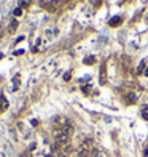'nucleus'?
<instances>
[{
	"label": "nucleus",
	"mask_w": 148,
	"mask_h": 157,
	"mask_svg": "<svg viewBox=\"0 0 148 157\" xmlns=\"http://www.w3.org/2000/svg\"><path fill=\"white\" fill-rule=\"evenodd\" d=\"M19 157H32V156H30V152L27 151V152H22V154H21Z\"/></svg>",
	"instance_id": "9b49d317"
},
{
	"label": "nucleus",
	"mask_w": 148,
	"mask_h": 157,
	"mask_svg": "<svg viewBox=\"0 0 148 157\" xmlns=\"http://www.w3.org/2000/svg\"><path fill=\"white\" fill-rule=\"evenodd\" d=\"M22 53H24L22 50H16V52H15V55H16V56H19V55H22Z\"/></svg>",
	"instance_id": "f8f14e48"
},
{
	"label": "nucleus",
	"mask_w": 148,
	"mask_h": 157,
	"mask_svg": "<svg viewBox=\"0 0 148 157\" xmlns=\"http://www.w3.org/2000/svg\"><path fill=\"white\" fill-rule=\"evenodd\" d=\"M143 74H145V76H148V66L145 67V71H143Z\"/></svg>",
	"instance_id": "4468645a"
},
{
	"label": "nucleus",
	"mask_w": 148,
	"mask_h": 157,
	"mask_svg": "<svg viewBox=\"0 0 148 157\" xmlns=\"http://www.w3.org/2000/svg\"><path fill=\"white\" fill-rule=\"evenodd\" d=\"M143 67H145V61H142L140 64H138V71H137V72L142 74V72H143Z\"/></svg>",
	"instance_id": "0eeeda50"
},
{
	"label": "nucleus",
	"mask_w": 148,
	"mask_h": 157,
	"mask_svg": "<svg viewBox=\"0 0 148 157\" xmlns=\"http://www.w3.org/2000/svg\"><path fill=\"white\" fill-rule=\"evenodd\" d=\"M64 80H70V72H66V74H64Z\"/></svg>",
	"instance_id": "9d476101"
},
{
	"label": "nucleus",
	"mask_w": 148,
	"mask_h": 157,
	"mask_svg": "<svg viewBox=\"0 0 148 157\" xmlns=\"http://www.w3.org/2000/svg\"><path fill=\"white\" fill-rule=\"evenodd\" d=\"M0 109H2V111L8 109V101H7L5 96H0Z\"/></svg>",
	"instance_id": "7ed1b4c3"
},
{
	"label": "nucleus",
	"mask_w": 148,
	"mask_h": 157,
	"mask_svg": "<svg viewBox=\"0 0 148 157\" xmlns=\"http://www.w3.org/2000/svg\"><path fill=\"white\" fill-rule=\"evenodd\" d=\"M96 154V147H94V143L92 140H86L85 143L81 144L80 151H78V156L80 157H91Z\"/></svg>",
	"instance_id": "f257e3e1"
},
{
	"label": "nucleus",
	"mask_w": 148,
	"mask_h": 157,
	"mask_svg": "<svg viewBox=\"0 0 148 157\" xmlns=\"http://www.w3.org/2000/svg\"><path fill=\"white\" fill-rule=\"evenodd\" d=\"M32 3V0H19V7L21 8H26V7H29Z\"/></svg>",
	"instance_id": "20e7f679"
},
{
	"label": "nucleus",
	"mask_w": 148,
	"mask_h": 157,
	"mask_svg": "<svg viewBox=\"0 0 148 157\" xmlns=\"http://www.w3.org/2000/svg\"><path fill=\"white\" fill-rule=\"evenodd\" d=\"M13 13H15V16H21V15H22V8H16Z\"/></svg>",
	"instance_id": "1a4fd4ad"
},
{
	"label": "nucleus",
	"mask_w": 148,
	"mask_h": 157,
	"mask_svg": "<svg viewBox=\"0 0 148 157\" xmlns=\"http://www.w3.org/2000/svg\"><path fill=\"white\" fill-rule=\"evenodd\" d=\"M16 27H18V21H16V19H13V21H11V24H10V32H13V31L16 29Z\"/></svg>",
	"instance_id": "423d86ee"
},
{
	"label": "nucleus",
	"mask_w": 148,
	"mask_h": 157,
	"mask_svg": "<svg viewBox=\"0 0 148 157\" xmlns=\"http://www.w3.org/2000/svg\"><path fill=\"white\" fill-rule=\"evenodd\" d=\"M121 22H123V18L121 16H115V18H112V19L108 21V26L110 27H118Z\"/></svg>",
	"instance_id": "f03ea898"
},
{
	"label": "nucleus",
	"mask_w": 148,
	"mask_h": 157,
	"mask_svg": "<svg viewBox=\"0 0 148 157\" xmlns=\"http://www.w3.org/2000/svg\"><path fill=\"white\" fill-rule=\"evenodd\" d=\"M85 64H94V58H92V56L86 58V59H85Z\"/></svg>",
	"instance_id": "6e6552de"
},
{
	"label": "nucleus",
	"mask_w": 148,
	"mask_h": 157,
	"mask_svg": "<svg viewBox=\"0 0 148 157\" xmlns=\"http://www.w3.org/2000/svg\"><path fill=\"white\" fill-rule=\"evenodd\" d=\"M100 76H102V77H100V82H102V84H105V64L102 66V71H100Z\"/></svg>",
	"instance_id": "39448f33"
},
{
	"label": "nucleus",
	"mask_w": 148,
	"mask_h": 157,
	"mask_svg": "<svg viewBox=\"0 0 148 157\" xmlns=\"http://www.w3.org/2000/svg\"><path fill=\"white\" fill-rule=\"evenodd\" d=\"M46 157H56V156H53V154H48V156H46Z\"/></svg>",
	"instance_id": "2eb2a0df"
},
{
	"label": "nucleus",
	"mask_w": 148,
	"mask_h": 157,
	"mask_svg": "<svg viewBox=\"0 0 148 157\" xmlns=\"http://www.w3.org/2000/svg\"><path fill=\"white\" fill-rule=\"evenodd\" d=\"M142 115H143V119H145V120H148V114H147V112H143Z\"/></svg>",
	"instance_id": "ddd939ff"
}]
</instances>
